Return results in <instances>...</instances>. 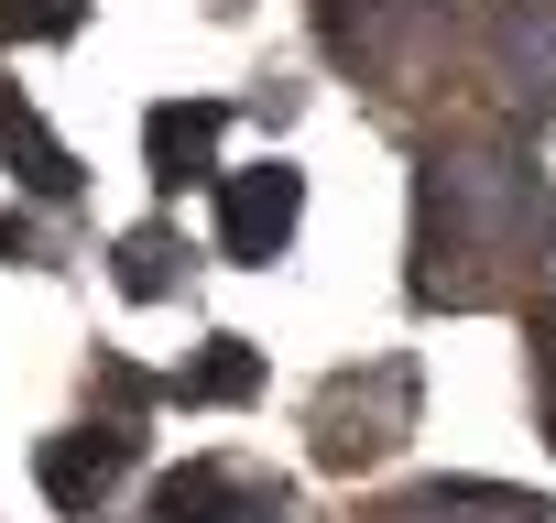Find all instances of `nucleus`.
<instances>
[{"label":"nucleus","mask_w":556,"mask_h":523,"mask_svg":"<svg viewBox=\"0 0 556 523\" xmlns=\"http://www.w3.org/2000/svg\"><path fill=\"white\" fill-rule=\"evenodd\" d=\"M556 196L513 131H447L415 164V306L480 317L545 273Z\"/></svg>","instance_id":"f257e3e1"},{"label":"nucleus","mask_w":556,"mask_h":523,"mask_svg":"<svg viewBox=\"0 0 556 523\" xmlns=\"http://www.w3.org/2000/svg\"><path fill=\"white\" fill-rule=\"evenodd\" d=\"M317 34L350 77H371L382 99H415L447 44V0H317Z\"/></svg>","instance_id":"f03ea898"},{"label":"nucleus","mask_w":556,"mask_h":523,"mask_svg":"<svg viewBox=\"0 0 556 523\" xmlns=\"http://www.w3.org/2000/svg\"><path fill=\"white\" fill-rule=\"evenodd\" d=\"M404 436H415V360H371L317 393V469H371Z\"/></svg>","instance_id":"7ed1b4c3"},{"label":"nucleus","mask_w":556,"mask_h":523,"mask_svg":"<svg viewBox=\"0 0 556 523\" xmlns=\"http://www.w3.org/2000/svg\"><path fill=\"white\" fill-rule=\"evenodd\" d=\"M295 218H306V175H295V164H240V175H218V251H229V262L273 273V262L295 251Z\"/></svg>","instance_id":"20e7f679"},{"label":"nucleus","mask_w":556,"mask_h":523,"mask_svg":"<svg viewBox=\"0 0 556 523\" xmlns=\"http://www.w3.org/2000/svg\"><path fill=\"white\" fill-rule=\"evenodd\" d=\"M285 512H295V490L240 469V458H186L153 490V523H285Z\"/></svg>","instance_id":"39448f33"},{"label":"nucleus","mask_w":556,"mask_h":523,"mask_svg":"<svg viewBox=\"0 0 556 523\" xmlns=\"http://www.w3.org/2000/svg\"><path fill=\"white\" fill-rule=\"evenodd\" d=\"M131 469H142V425H131V414L77 425V436H45V458H34V480H45V501H55V512H99Z\"/></svg>","instance_id":"423d86ee"},{"label":"nucleus","mask_w":556,"mask_h":523,"mask_svg":"<svg viewBox=\"0 0 556 523\" xmlns=\"http://www.w3.org/2000/svg\"><path fill=\"white\" fill-rule=\"evenodd\" d=\"M491 88L556 110V0H491Z\"/></svg>","instance_id":"0eeeda50"},{"label":"nucleus","mask_w":556,"mask_h":523,"mask_svg":"<svg viewBox=\"0 0 556 523\" xmlns=\"http://www.w3.org/2000/svg\"><path fill=\"white\" fill-rule=\"evenodd\" d=\"M218 131H229V99H164V110L142 120L153 186H164V196H175V186H218Z\"/></svg>","instance_id":"6e6552de"},{"label":"nucleus","mask_w":556,"mask_h":523,"mask_svg":"<svg viewBox=\"0 0 556 523\" xmlns=\"http://www.w3.org/2000/svg\"><path fill=\"white\" fill-rule=\"evenodd\" d=\"M0 164L23 175V196H34V207H66V196L88 186V164H77V153L45 131V110H34L23 88H0Z\"/></svg>","instance_id":"1a4fd4ad"},{"label":"nucleus","mask_w":556,"mask_h":523,"mask_svg":"<svg viewBox=\"0 0 556 523\" xmlns=\"http://www.w3.org/2000/svg\"><path fill=\"white\" fill-rule=\"evenodd\" d=\"M382 523H545V501L534 490H502V480H426Z\"/></svg>","instance_id":"9d476101"},{"label":"nucleus","mask_w":556,"mask_h":523,"mask_svg":"<svg viewBox=\"0 0 556 523\" xmlns=\"http://www.w3.org/2000/svg\"><path fill=\"white\" fill-rule=\"evenodd\" d=\"M110 273H121V295H131V306H164V295H186L197 251L175 240V218H142V229H121V240H110Z\"/></svg>","instance_id":"9b49d317"},{"label":"nucleus","mask_w":556,"mask_h":523,"mask_svg":"<svg viewBox=\"0 0 556 523\" xmlns=\"http://www.w3.org/2000/svg\"><path fill=\"white\" fill-rule=\"evenodd\" d=\"M164 393H175V404H197V414H207V404H251V393H262V349H251V339H207Z\"/></svg>","instance_id":"f8f14e48"},{"label":"nucleus","mask_w":556,"mask_h":523,"mask_svg":"<svg viewBox=\"0 0 556 523\" xmlns=\"http://www.w3.org/2000/svg\"><path fill=\"white\" fill-rule=\"evenodd\" d=\"M88 23V0H0V44H66Z\"/></svg>","instance_id":"ddd939ff"},{"label":"nucleus","mask_w":556,"mask_h":523,"mask_svg":"<svg viewBox=\"0 0 556 523\" xmlns=\"http://www.w3.org/2000/svg\"><path fill=\"white\" fill-rule=\"evenodd\" d=\"M534 393H545V436H556V295L534 306Z\"/></svg>","instance_id":"4468645a"},{"label":"nucleus","mask_w":556,"mask_h":523,"mask_svg":"<svg viewBox=\"0 0 556 523\" xmlns=\"http://www.w3.org/2000/svg\"><path fill=\"white\" fill-rule=\"evenodd\" d=\"M0 262H45V229L12 207V218H0Z\"/></svg>","instance_id":"2eb2a0df"}]
</instances>
